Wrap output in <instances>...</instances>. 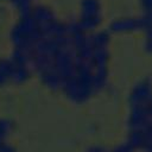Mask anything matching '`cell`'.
Here are the masks:
<instances>
[{"mask_svg":"<svg viewBox=\"0 0 152 152\" xmlns=\"http://www.w3.org/2000/svg\"><path fill=\"white\" fill-rule=\"evenodd\" d=\"M42 38L43 33L31 14L19 15L10 30V42L13 48L33 49Z\"/></svg>","mask_w":152,"mask_h":152,"instance_id":"1","label":"cell"},{"mask_svg":"<svg viewBox=\"0 0 152 152\" xmlns=\"http://www.w3.org/2000/svg\"><path fill=\"white\" fill-rule=\"evenodd\" d=\"M61 91L68 101L76 103V104L86 103L96 94L94 86L91 83L75 75L68 78L66 81H64Z\"/></svg>","mask_w":152,"mask_h":152,"instance_id":"2","label":"cell"},{"mask_svg":"<svg viewBox=\"0 0 152 152\" xmlns=\"http://www.w3.org/2000/svg\"><path fill=\"white\" fill-rule=\"evenodd\" d=\"M53 68L59 74V76L64 81L72 77L75 75L76 68V52L71 45V43L62 45L53 58Z\"/></svg>","mask_w":152,"mask_h":152,"instance_id":"3","label":"cell"},{"mask_svg":"<svg viewBox=\"0 0 152 152\" xmlns=\"http://www.w3.org/2000/svg\"><path fill=\"white\" fill-rule=\"evenodd\" d=\"M152 100V80L145 77L139 80L128 93L127 102L129 107L146 106Z\"/></svg>","mask_w":152,"mask_h":152,"instance_id":"4","label":"cell"},{"mask_svg":"<svg viewBox=\"0 0 152 152\" xmlns=\"http://www.w3.org/2000/svg\"><path fill=\"white\" fill-rule=\"evenodd\" d=\"M110 33H126L134 31H144V21L141 15H127L112 20L108 25Z\"/></svg>","mask_w":152,"mask_h":152,"instance_id":"5","label":"cell"},{"mask_svg":"<svg viewBox=\"0 0 152 152\" xmlns=\"http://www.w3.org/2000/svg\"><path fill=\"white\" fill-rule=\"evenodd\" d=\"M152 125V118L146 106L132 107L127 118V126L129 131H144Z\"/></svg>","mask_w":152,"mask_h":152,"instance_id":"6","label":"cell"},{"mask_svg":"<svg viewBox=\"0 0 152 152\" xmlns=\"http://www.w3.org/2000/svg\"><path fill=\"white\" fill-rule=\"evenodd\" d=\"M30 14L34 19V21L38 24L39 28H43V27L55 23L56 20H58L53 8L49 5H46V4H43V2L34 4L32 6V10H31Z\"/></svg>","mask_w":152,"mask_h":152,"instance_id":"7","label":"cell"},{"mask_svg":"<svg viewBox=\"0 0 152 152\" xmlns=\"http://www.w3.org/2000/svg\"><path fill=\"white\" fill-rule=\"evenodd\" d=\"M39 81L42 82V84L48 88L51 91H61L62 87H63V80L59 76V74L56 71L55 68L42 71L39 74H37Z\"/></svg>","mask_w":152,"mask_h":152,"instance_id":"8","label":"cell"},{"mask_svg":"<svg viewBox=\"0 0 152 152\" xmlns=\"http://www.w3.org/2000/svg\"><path fill=\"white\" fill-rule=\"evenodd\" d=\"M32 74H33V70H32L31 65L15 64L14 63V69H13L11 83H14V84H18V86L19 84H24V83H26L31 78Z\"/></svg>","mask_w":152,"mask_h":152,"instance_id":"9","label":"cell"},{"mask_svg":"<svg viewBox=\"0 0 152 152\" xmlns=\"http://www.w3.org/2000/svg\"><path fill=\"white\" fill-rule=\"evenodd\" d=\"M89 43L93 48H109L110 44V32L108 30H96L88 33Z\"/></svg>","mask_w":152,"mask_h":152,"instance_id":"10","label":"cell"},{"mask_svg":"<svg viewBox=\"0 0 152 152\" xmlns=\"http://www.w3.org/2000/svg\"><path fill=\"white\" fill-rule=\"evenodd\" d=\"M78 15H99L102 14V4L100 0H80Z\"/></svg>","mask_w":152,"mask_h":152,"instance_id":"11","label":"cell"},{"mask_svg":"<svg viewBox=\"0 0 152 152\" xmlns=\"http://www.w3.org/2000/svg\"><path fill=\"white\" fill-rule=\"evenodd\" d=\"M10 58L15 64H26L31 65L33 58V50L27 48H13L10 55Z\"/></svg>","mask_w":152,"mask_h":152,"instance_id":"12","label":"cell"},{"mask_svg":"<svg viewBox=\"0 0 152 152\" xmlns=\"http://www.w3.org/2000/svg\"><path fill=\"white\" fill-rule=\"evenodd\" d=\"M14 63L10 57L0 58V87L11 83Z\"/></svg>","mask_w":152,"mask_h":152,"instance_id":"13","label":"cell"},{"mask_svg":"<svg viewBox=\"0 0 152 152\" xmlns=\"http://www.w3.org/2000/svg\"><path fill=\"white\" fill-rule=\"evenodd\" d=\"M12 7L18 12V15L30 14L33 4V0H8Z\"/></svg>","mask_w":152,"mask_h":152,"instance_id":"14","label":"cell"},{"mask_svg":"<svg viewBox=\"0 0 152 152\" xmlns=\"http://www.w3.org/2000/svg\"><path fill=\"white\" fill-rule=\"evenodd\" d=\"M13 129V122L8 119H0V138L4 139Z\"/></svg>","mask_w":152,"mask_h":152,"instance_id":"15","label":"cell"},{"mask_svg":"<svg viewBox=\"0 0 152 152\" xmlns=\"http://www.w3.org/2000/svg\"><path fill=\"white\" fill-rule=\"evenodd\" d=\"M144 33H145V38L142 42V48L146 52L152 53V25L150 27H147L144 31Z\"/></svg>","mask_w":152,"mask_h":152,"instance_id":"16","label":"cell"},{"mask_svg":"<svg viewBox=\"0 0 152 152\" xmlns=\"http://www.w3.org/2000/svg\"><path fill=\"white\" fill-rule=\"evenodd\" d=\"M139 5H140L142 12L152 11V0H139Z\"/></svg>","mask_w":152,"mask_h":152,"instance_id":"17","label":"cell"},{"mask_svg":"<svg viewBox=\"0 0 152 152\" xmlns=\"http://www.w3.org/2000/svg\"><path fill=\"white\" fill-rule=\"evenodd\" d=\"M0 152H15V150H14V147H12L11 145L2 142V144L0 145Z\"/></svg>","mask_w":152,"mask_h":152,"instance_id":"18","label":"cell"}]
</instances>
